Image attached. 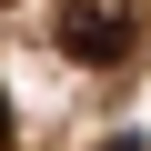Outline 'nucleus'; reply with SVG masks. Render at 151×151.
Instances as JSON below:
<instances>
[{"mask_svg": "<svg viewBox=\"0 0 151 151\" xmlns=\"http://www.w3.org/2000/svg\"><path fill=\"white\" fill-rule=\"evenodd\" d=\"M131 40H141V0H60V50L81 70L131 60Z\"/></svg>", "mask_w": 151, "mask_h": 151, "instance_id": "obj_1", "label": "nucleus"}, {"mask_svg": "<svg viewBox=\"0 0 151 151\" xmlns=\"http://www.w3.org/2000/svg\"><path fill=\"white\" fill-rule=\"evenodd\" d=\"M0 151H10V101H0Z\"/></svg>", "mask_w": 151, "mask_h": 151, "instance_id": "obj_2", "label": "nucleus"}, {"mask_svg": "<svg viewBox=\"0 0 151 151\" xmlns=\"http://www.w3.org/2000/svg\"><path fill=\"white\" fill-rule=\"evenodd\" d=\"M111 151H141V141H131V131H121V141H111Z\"/></svg>", "mask_w": 151, "mask_h": 151, "instance_id": "obj_3", "label": "nucleus"}]
</instances>
